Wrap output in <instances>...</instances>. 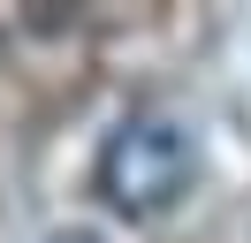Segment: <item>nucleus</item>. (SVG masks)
Wrapping results in <instances>:
<instances>
[{
	"label": "nucleus",
	"mask_w": 251,
	"mask_h": 243,
	"mask_svg": "<svg viewBox=\"0 0 251 243\" xmlns=\"http://www.w3.org/2000/svg\"><path fill=\"white\" fill-rule=\"evenodd\" d=\"M198 182V145H190L183 122L168 114H129L107 129L99 145V197H107L122 220H160L175 213Z\"/></svg>",
	"instance_id": "1"
},
{
	"label": "nucleus",
	"mask_w": 251,
	"mask_h": 243,
	"mask_svg": "<svg viewBox=\"0 0 251 243\" xmlns=\"http://www.w3.org/2000/svg\"><path fill=\"white\" fill-rule=\"evenodd\" d=\"M53 243H107V236H92V228H61Z\"/></svg>",
	"instance_id": "2"
}]
</instances>
